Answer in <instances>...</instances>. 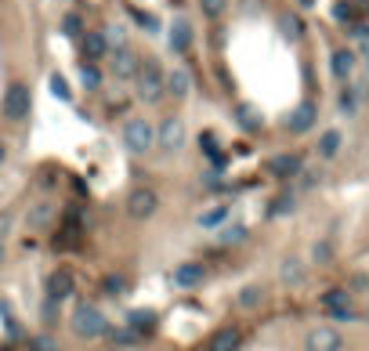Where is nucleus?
Listing matches in <instances>:
<instances>
[{"mask_svg": "<svg viewBox=\"0 0 369 351\" xmlns=\"http://www.w3.org/2000/svg\"><path fill=\"white\" fill-rule=\"evenodd\" d=\"M134 91H138V102L156 109L167 102V69L160 66V58H141L138 66V76H134Z\"/></svg>", "mask_w": 369, "mask_h": 351, "instance_id": "nucleus-1", "label": "nucleus"}, {"mask_svg": "<svg viewBox=\"0 0 369 351\" xmlns=\"http://www.w3.org/2000/svg\"><path fill=\"white\" fill-rule=\"evenodd\" d=\"M119 142L131 156H148L156 149V123L145 120V116H127L119 127Z\"/></svg>", "mask_w": 369, "mask_h": 351, "instance_id": "nucleus-2", "label": "nucleus"}, {"mask_svg": "<svg viewBox=\"0 0 369 351\" xmlns=\"http://www.w3.org/2000/svg\"><path fill=\"white\" fill-rule=\"evenodd\" d=\"M69 326H73V333L76 337H83V340H98V337H105L109 333V318L102 315V308H95V304H76V311L69 315Z\"/></svg>", "mask_w": 369, "mask_h": 351, "instance_id": "nucleus-3", "label": "nucleus"}, {"mask_svg": "<svg viewBox=\"0 0 369 351\" xmlns=\"http://www.w3.org/2000/svg\"><path fill=\"white\" fill-rule=\"evenodd\" d=\"M29 113H33V91H29V84L15 80L4 91V98H0V116H4L8 123H25Z\"/></svg>", "mask_w": 369, "mask_h": 351, "instance_id": "nucleus-4", "label": "nucleus"}, {"mask_svg": "<svg viewBox=\"0 0 369 351\" xmlns=\"http://www.w3.org/2000/svg\"><path fill=\"white\" fill-rule=\"evenodd\" d=\"M138 66H141V58L138 51L131 47V40H119V44H109V73L116 84H131L138 76Z\"/></svg>", "mask_w": 369, "mask_h": 351, "instance_id": "nucleus-5", "label": "nucleus"}, {"mask_svg": "<svg viewBox=\"0 0 369 351\" xmlns=\"http://www.w3.org/2000/svg\"><path fill=\"white\" fill-rule=\"evenodd\" d=\"M184 145H189V127H184V120L181 116H163L156 123V152L177 156Z\"/></svg>", "mask_w": 369, "mask_h": 351, "instance_id": "nucleus-6", "label": "nucleus"}, {"mask_svg": "<svg viewBox=\"0 0 369 351\" xmlns=\"http://www.w3.org/2000/svg\"><path fill=\"white\" fill-rule=\"evenodd\" d=\"M123 207H127V217L148 221V217H156V210H160V196H156V188L138 185V188H131V196H127Z\"/></svg>", "mask_w": 369, "mask_h": 351, "instance_id": "nucleus-7", "label": "nucleus"}, {"mask_svg": "<svg viewBox=\"0 0 369 351\" xmlns=\"http://www.w3.org/2000/svg\"><path fill=\"white\" fill-rule=\"evenodd\" d=\"M355 73H358V51L355 47H333L329 51V76L336 84H351Z\"/></svg>", "mask_w": 369, "mask_h": 351, "instance_id": "nucleus-8", "label": "nucleus"}, {"mask_svg": "<svg viewBox=\"0 0 369 351\" xmlns=\"http://www.w3.org/2000/svg\"><path fill=\"white\" fill-rule=\"evenodd\" d=\"M319 127V105L315 102H297L293 109H290V116H286V131L290 134H312Z\"/></svg>", "mask_w": 369, "mask_h": 351, "instance_id": "nucleus-9", "label": "nucleus"}, {"mask_svg": "<svg viewBox=\"0 0 369 351\" xmlns=\"http://www.w3.org/2000/svg\"><path fill=\"white\" fill-rule=\"evenodd\" d=\"M264 171L275 181H293L304 171V159H300V152H275L268 163H264Z\"/></svg>", "mask_w": 369, "mask_h": 351, "instance_id": "nucleus-10", "label": "nucleus"}, {"mask_svg": "<svg viewBox=\"0 0 369 351\" xmlns=\"http://www.w3.org/2000/svg\"><path fill=\"white\" fill-rule=\"evenodd\" d=\"M192 40H196V29H192L189 18H174L167 25V47H170V54L184 58V54L192 51Z\"/></svg>", "mask_w": 369, "mask_h": 351, "instance_id": "nucleus-11", "label": "nucleus"}, {"mask_svg": "<svg viewBox=\"0 0 369 351\" xmlns=\"http://www.w3.org/2000/svg\"><path fill=\"white\" fill-rule=\"evenodd\" d=\"M80 58L83 62H102V58H109V37H105V29H83V37H80Z\"/></svg>", "mask_w": 369, "mask_h": 351, "instance_id": "nucleus-12", "label": "nucleus"}, {"mask_svg": "<svg viewBox=\"0 0 369 351\" xmlns=\"http://www.w3.org/2000/svg\"><path fill=\"white\" fill-rule=\"evenodd\" d=\"M203 279H206V268H203L199 261H181V265H174V272H170V282L177 286V290H199Z\"/></svg>", "mask_w": 369, "mask_h": 351, "instance_id": "nucleus-13", "label": "nucleus"}, {"mask_svg": "<svg viewBox=\"0 0 369 351\" xmlns=\"http://www.w3.org/2000/svg\"><path fill=\"white\" fill-rule=\"evenodd\" d=\"M341 152H344V131L341 127H326V131L319 134V142H315V156L322 159V163H333Z\"/></svg>", "mask_w": 369, "mask_h": 351, "instance_id": "nucleus-14", "label": "nucleus"}, {"mask_svg": "<svg viewBox=\"0 0 369 351\" xmlns=\"http://www.w3.org/2000/svg\"><path fill=\"white\" fill-rule=\"evenodd\" d=\"M232 120H235V127H239L242 134H261V131H264V116H261V109L250 105V102H239V105L232 109Z\"/></svg>", "mask_w": 369, "mask_h": 351, "instance_id": "nucleus-15", "label": "nucleus"}, {"mask_svg": "<svg viewBox=\"0 0 369 351\" xmlns=\"http://www.w3.org/2000/svg\"><path fill=\"white\" fill-rule=\"evenodd\" d=\"M341 333H336L333 326H315V330H308L304 337V351H341Z\"/></svg>", "mask_w": 369, "mask_h": 351, "instance_id": "nucleus-16", "label": "nucleus"}, {"mask_svg": "<svg viewBox=\"0 0 369 351\" xmlns=\"http://www.w3.org/2000/svg\"><path fill=\"white\" fill-rule=\"evenodd\" d=\"M73 290H76V279H73L69 268H54V272L47 275V297H51V301H58V304L69 301Z\"/></svg>", "mask_w": 369, "mask_h": 351, "instance_id": "nucleus-17", "label": "nucleus"}, {"mask_svg": "<svg viewBox=\"0 0 369 351\" xmlns=\"http://www.w3.org/2000/svg\"><path fill=\"white\" fill-rule=\"evenodd\" d=\"M192 94V73L184 69V66H174V69H167V98H174V102H184Z\"/></svg>", "mask_w": 369, "mask_h": 351, "instance_id": "nucleus-18", "label": "nucleus"}, {"mask_svg": "<svg viewBox=\"0 0 369 351\" xmlns=\"http://www.w3.org/2000/svg\"><path fill=\"white\" fill-rule=\"evenodd\" d=\"M199 152L213 163V171H225L228 167V152L221 149V142H218V134H213V131H203L199 134Z\"/></svg>", "mask_w": 369, "mask_h": 351, "instance_id": "nucleus-19", "label": "nucleus"}, {"mask_svg": "<svg viewBox=\"0 0 369 351\" xmlns=\"http://www.w3.org/2000/svg\"><path fill=\"white\" fill-rule=\"evenodd\" d=\"M239 344H242V330L239 326H221L206 340V351H239Z\"/></svg>", "mask_w": 369, "mask_h": 351, "instance_id": "nucleus-20", "label": "nucleus"}, {"mask_svg": "<svg viewBox=\"0 0 369 351\" xmlns=\"http://www.w3.org/2000/svg\"><path fill=\"white\" fill-rule=\"evenodd\" d=\"M228 217H232V203H213V207L199 210L196 225H199V229H221V225H225Z\"/></svg>", "mask_w": 369, "mask_h": 351, "instance_id": "nucleus-21", "label": "nucleus"}, {"mask_svg": "<svg viewBox=\"0 0 369 351\" xmlns=\"http://www.w3.org/2000/svg\"><path fill=\"white\" fill-rule=\"evenodd\" d=\"M304 279H308L304 261H300V258H283V265H279V282H283V286H304Z\"/></svg>", "mask_w": 369, "mask_h": 351, "instance_id": "nucleus-22", "label": "nucleus"}, {"mask_svg": "<svg viewBox=\"0 0 369 351\" xmlns=\"http://www.w3.org/2000/svg\"><path fill=\"white\" fill-rule=\"evenodd\" d=\"M127 326L134 333H152V330L160 326V315L152 311V308H134V311H127Z\"/></svg>", "mask_w": 369, "mask_h": 351, "instance_id": "nucleus-23", "label": "nucleus"}, {"mask_svg": "<svg viewBox=\"0 0 369 351\" xmlns=\"http://www.w3.org/2000/svg\"><path fill=\"white\" fill-rule=\"evenodd\" d=\"M362 87H351V84H341V94H336V109H341L344 116H355L362 109Z\"/></svg>", "mask_w": 369, "mask_h": 351, "instance_id": "nucleus-24", "label": "nucleus"}, {"mask_svg": "<svg viewBox=\"0 0 369 351\" xmlns=\"http://www.w3.org/2000/svg\"><path fill=\"white\" fill-rule=\"evenodd\" d=\"M76 73H80V84H83V91H102V84H105V73H102V66H98V62H83V58H80Z\"/></svg>", "mask_w": 369, "mask_h": 351, "instance_id": "nucleus-25", "label": "nucleus"}, {"mask_svg": "<svg viewBox=\"0 0 369 351\" xmlns=\"http://www.w3.org/2000/svg\"><path fill=\"white\" fill-rule=\"evenodd\" d=\"M275 25H279V33H283L286 40H300V37L308 33V25H304V18H300L297 11H283Z\"/></svg>", "mask_w": 369, "mask_h": 351, "instance_id": "nucleus-26", "label": "nucleus"}, {"mask_svg": "<svg viewBox=\"0 0 369 351\" xmlns=\"http://www.w3.org/2000/svg\"><path fill=\"white\" fill-rule=\"evenodd\" d=\"M47 91H51V98L62 102V105H73V102H76V94H73L69 80L62 76V73H51V76H47Z\"/></svg>", "mask_w": 369, "mask_h": 351, "instance_id": "nucleus-27", "label": "nucleus"}, {"mask_svg": "<svg viewBox=\"0 0 369 351\" xmlns=\"http://www.w3.org/2000/svg\"><path fill=\"white\" fill-rule=\"evenodd\" d=\"M51 217H54V203L51 200H40V203H33V210L25 214V225L29 229H47Z\"/></svg>", "mask_w": 369, "mask_h": 351, "instance_id": "nucleus-28", "label": "nucleus"}, {"mask_svg": "<svg viewBox=\"0 0 369 351\" xmlns=\"http://www.w3.org/2000/svg\"><path fill=\"white\" fill-rule=\"evenodd\" d=\"M246 236H250V229L239 225V221H235V225H232V221H225V225L218 229V243L221 246H239V243H246Z\"/></svg>", "mask_w": 369, "mask_h": 351, "instance_id": "nucleus-29", "label": "nucleus"}, {"mask_svg": "<svg viewBox=\"0 0 369 351\" xmlns=\"http://www.w3.org/2000/svg\"><path fill=\"white\" fill-rule=\"evenodd\" d=\"M196 8H199V15L206 22H218V18H225L232 11V0H196Z\"/></svg>", "mask_w": 369, "mask_h": 351, "instance_id": "nucleus-30", "label": "nucleus"}, {"mask_svg": "<svg viewBox=\"0 0 369 351\" xmlns=\"http://www.w3.org/2000/svg\"><path fill=\"white\" fill-rule=\"evenodd\" d=\"M293 210H297V192H279L268 203V217H286Z\"/></svg>", "mask_w": 369, "mask_h": 351, "instance_id": "nucleus-31", "label": "nucleus"}, {"mask_svg": "<svg viewBox=\"0 0 369 351\" xmlns=\"http://www.w3.org/2000/svg\"><path fill=\"white\" fill-rule=\"evenodd\" d=\"M319 301H322L326 311H333V308H348V304H351V290H348V286H333V290H326Z\"/></svg>", "mask_w": 369, "mask_h": 351, "instance_id": "nucleus-32", "label": "nucleus"}, {"mask_svg": "<svg viewBox=\"0 0 369 351\" xmlns=\"http://www.w3.org/2000/svg\"><path fill=\"white\" fill-rule=\"evenodd\" d=\"M58 29H62V37H69V40H80L83 37V18L76 15V11H66V15H62V22H58Z\"/></svg>", "mask_w": 369, "mask_h": 351, "instance_id": "nucleus-33", "label": "nucleus"}, {"mask_svg": "<svg viewBox=\"0 0 369 351\" xmlns=\"http://www.w3.org/2000/svg\"><path fill=\"white\" fill-rule=\"evenodd\" d=\"M264 301V290H261V286L257 282H250V286H242V290H239V297H235V304L242 308V311H254L257 304Z\"/></svg>", "mask_w": 369, "mask_h": 351, "instance_id": "nucleus-34", "label": "nucleus"}, {"mask_svg": "<svg viewBox=\"0 0 369 351\" xmlns=\"http://www.w3.org/2000/svg\"><path fill=\"white\" fill-rule=\"evenodd\" d=\"M348 40L358 44V51L369 58V22H351L348 25Z\"/></svg>", "mask_w": 369, "mask_h": 351, "instance_id": "nucleus-35", "label": "nucleus"}, {"mask_svg": "<svg viewBox=\"0 0 369 351\" xmlns=\"http://www.w3.org/2000/svg\"><path fill=\"white\" fill-rule=\"evenodd\" d=\"M312 261H315V265H329V261H333V243H329V239H319V243L312 246Z\"/></svg>", "mask_w": 369, "mask_h": 351, "instance_id": "nucleus-36", "label": "nucleus"}, {"mask_svg": "<svg viewBox=\"0 0 369 351\" xmlns=\"http://www.w3.org/2000/svg\"><path fill=\"white\" fill-rule=\"evenodd\" d=\"M102 290H105L109 297H123V294H127V279H119V275H105Z\"/></svg>", "mask_w": 369, "mask_h": 351, "instance_id": "nucleus-37", "label": "nucleus"}, {"mask_svg": "<svg viewBox=\"0 0 369 351\" xmlns=\"http://www.w3.org/2000/svg\"><path fill=\"white\" fill-rule=\"evenodd\" d=\"M109 337H112V344H119V347H131L141 333H134L131 326H123V330H109Z\"/></svg>", "mask_w": 369, "mask_h": 351, "instance_id": "nucleus-38", "label": "nucleus"}, {"mask_svg": "<svg viewBox=\"0 0 369 351\" xmlns=\"http://www.w3.org/2000/svg\"><path fill=\"white\" fill-rule=\"evenodd\" d=\"M134 18H138V25L145 29V33H160V18L152 15V11H131Z\"/></svg>", "mask_w": 369, "mask_h": 351, "instance_id": "nucleus-39", "label": "nucleus"}, {"mask_svg": "<svg viewBox=\"0 0 369 351\" xmlns=\"http://www.w3.org/2000/svg\"><path fill=\"white\" fill-rule=\"evenodd\" d=\"M297 178H300V181H297V188H304V192H308V188H315V185L322 181V174H319V171H300Z\"/></svg>", "mask_w": 369, "mask_h": 351, "instance_id": "nucleus-40", "label": "nucleus"}, {"mask_svg": "<svg viewBox=\"0 0 369 351\" xmlns=\"http://www.w3.org/2000/svg\"><path fill=\"white\" fill-rule=\"evenodd\" d=\"M329 318H333V323H355L358 315H355V308L348 304V308H333V311H329Z\"/></svg>", "mask_w": 369, "mask_h": 351, "instance_id": "nucleus-41", "label": "nucleus"}, {"mask_svg": "<svg viewBox=\"0 0 369 351\" xmlns=\"http://www.w3.org/2000/svg\"><path fill=\"white\" fill-rule=\"evenodd\" d=\"M29 351H58L51 337H29Z\"/></svg>", "mask_w": 369, "mask_h": 351, "instance_id": "nucleus-42", "label": "nucleus"}, {"mask_svg": "<svg viewBox=\"0 0 369 351\" xmlns=\"http://www.w3.org/2000/svg\"><path fill=\"white\" fill-rule=\"evenodd\" d=\"M11 225H15V217H11V210H0V239H4V236L11 232Z\"/></svg>", "mask_w": 369, "mask_h": 351, "instance_id": "nucleus-43", "label": "nucleus"}, {"mask_svg": "<svg viewBox=\"0 0 369 351\" xmlns=\"http://www.w3.org/2000/svg\"><path fill=\"white\" fill-rule=\"evenodd\" d=\"M232 4H239V11H242V15H254V11L261 8V0H232Z\"/></svg>", "mask_w": 369, "mask_h": 351, "instance_id": "nucleus-44", "label": "nucleus"}, {"mask_svg": "<svg viewBox=\"0 0 369 351\" xmlns=\"http://www.w3.org/2000/svg\"><path fill=\"white\" fill-rule=\"evenodd\" d=\"M351 290H369V275H351Z\"/></svg>", "mask_w": 369, "mask_h": 351, "instance_id": "nucleus-45", "label": "nucleus"}, {"mask_svg": "<svg viewBox=\"0 0 369 351\" xmlns=\"http://www.w3.org/2000/svg\"><path fill=\"white\" fill-rule=\"evenodd\" d=\"M8 152H11V149H8V142H4V138H0V167H4V163H8Z\"/></svg>", "mask_w": 369, "mask_h": 351, "instance_id": "nucleus-46", "label": "nucleus"}, {"mask_svg": "<svg viewBox=\"0 0 369 351\" xmlns=\"http://www.w3.org/2000/svg\"><path fill=\"white\" fill-rule=\"evenodd\" d=\"M297 4H300V8H315V0H297Z\"/></svg>", "mask_w": 369, "mask_h": 351, "instance_id": "nucleus-47", "label": "nucleus"}, {"mask_svg": "<svg viewBox=\"0 0 369 351\" xmlns=\"http://www.w3.org/2000/svg\"><path fill=\"white\" fill-rule=\"evenodd\" d=\"M0 265H4V239H0Z\"/></svg>", "mask_w": 369, "mask_h": 351, "instance_id": "nucleus-48", "label": "nucleus"}]
</instances>
